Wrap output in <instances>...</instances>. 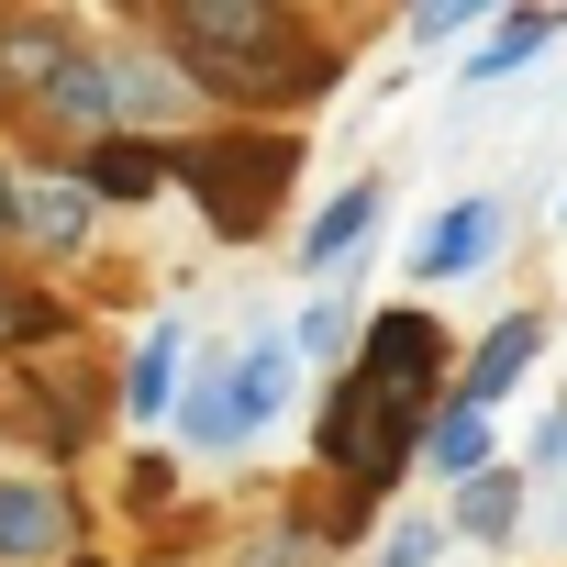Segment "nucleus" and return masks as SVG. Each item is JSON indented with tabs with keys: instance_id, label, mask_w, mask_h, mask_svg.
Wrapping results in <instances>:
<instances>
[{
	"instance_id": "obj_2",
	"label": "nucleus",
	"mask_w": 567,
	"mask_h": 567,
	"mask_svg": "<svg viewBox=\"0 0 567 567\" xmlns=\"http://www.w3.org/2000/svg\"><path fill=\"white\" fill-rule=\"evenodd\" d=\"M167 34H178L189 79L223 101H301L334 79V56L301 34L290 0H167Z\"/></svg>"
},
{
	"instance_id": "obj_9",
	"label": "nucleus",
	"mask_w": 567,
	"mask_h": 567,
	"mask_svg": "<svg viewBox=\"0 0 567 567\" xmlns=\"http://www.w3.org/2000/svg\"><path fill=\"white\" fill-rule=\"evenodd\" d=\"M489 456H501V445H489V401H456V390H445V412L423 423V467L456 489V478H478Z\"/></svg>"
},
{
	"instance_id": "obj_8",
	"label": "nucleus",
	"mask_w": 567,
	"mask_h": 567,
	"mask_svg": "<svg viewBox=\"0 0 567 567\" xmlns=\"http://www.w3.org/2000/svg\"><path fill=\"white\" fill-rule=\"evenodd\" d=\"M489 245H501V200H456V212L423 223L412 278H467V267H489Z\"/></svg>"
},
{
	"instance_id": "obj_3",
	"label": "nucleus",
	"mask_w": 567,
	"mask_h": 567,
	"mask_svg": "<svg viewBox=\"0 0 567 567\" xmlns=\"http://www.w3.org/2000/svg\"><path fill=\"white\" fill-rule=\"evenodd\" d=\"M0 68H12L45 112H68V123H90V134H112V123H134L123 112V79L101 68V56H79L56 23H12V34H0Z\"/></svg>"
},
{
	"instance_id": "obj_6",
	"label": "nucleus",
	"mask_w": 567,
	"mask_h": 567,
	"mask_svg": "<svg viewBox=\"0 0 567 567\" xmlns=\"http://www.w3.org/2000/svg\"><path fill=\"white\" fill-rule=\"evenodd\" d=\"M68 489L56 478H0V567H56L68 556Z\"/></svg>"
},
{
	"instance_id": "obj_10",
	"label": "nucleus",
	"mask_w": 567,
	"mask_h": 567,
	"mask_svg": "<svg viewBox=\"0 0 567 567\" xmlns=\"http://www.w3.org/2000/svg\"><path fill=\"white\" fill-rule=\"evenodd\" d=\"M23 234H34L45 256H79V245H90V178H34V189H23Z\"/></svg>"
},
{
	"instance_id": "obj_13",
	"label": "nucleus",
	"mask_w": 567,
	"mask_h": 567,
	"mask_svg": "<svg viewBox=\"0 0 567 567\" xmlns=\"http://www.w3.org/2000/svg\"><path fill=\"white\" fill-rule=\"evenodd\" d=\"M545 45H556V12H512V23H489V34H478L467 79H512V68H534Z\"/></svg>"
},
{
	"instance_id": "obj_16",
	"label": "nucleus",
	"mask_w": 567,
	"mask_h": 567,
	"mask_svg": "<svg viewBox=\"0 0 567 567\" xmlns=\"http://www.w3.org/2000/svg\"><path fill=\"white\" fill-rule=\"evenodd\" d=\"M156 167H167L156 145H101V167H90V189H123V200H134V189H156Z\"/></svg>"
},
{
	"instance_id": "obj_7",
	"label": "nucleus",
	"mask_w": 567,
	"mask_h": 567,
	"mask_svg": "<svg viewBox=\"0 0 567 567\" xmlns=\"http://www.w3.org/2000/svg\"><path fill=\"white\" fill-rule=\"evenodd\" d=\"M534 357H545V312H501V323L467 346V368H456V401H512Z\"/></svg>"
},
{
	"instance_id": "obj_18",
	"label": "nucleus",
	"mask_w": 567,
	"mask_h": 567,
	"mask_svg": "<svg viewBox=\"0 0 567 567\" xmlns=\"http://www.w3.org/2000/svg\"><path fill=\"white\" fill-rule=\"evenodd\" d=\"M334 346H346V301H323V312L301 323V357H334Z\"/></svg>"
},
{
	"instance_id": "obj_14",
	"label": "nucleus",
	"mask_w": 567,
	"mask_h": 567,
	"mask_svg": "<svg viewBox=\"0 0 567 567\" xmlns=\"http://www.w3.org/2000/svg\"><path fill=\"white\" fill-rule=\"evenodd\" d=\"M523 523V478H501V467H478V478H456V534H478V545H501Z\"/></svg>"
},
{
	"instance_id": "obj_15",
	"label": "nucleus",
	"mask_w": 567,
	"mask_h": 567,
	"mask_svg": "<svg viewBox=\"0 0 567 567\" xmlns=\"http://www.w3.org/2000/svg\"><path fill=\"white\" fill-rule=\"evenodd\" d=\"M501 12V0H412V45H456V34H478Z\"/></svg>"
},
{
	"instance_id": "obj_4",
	"label": "nucleus",
	"mask_w": 567,
	"mask_h": 567,
	"mask_svg": "<svg viewBox=\"0 0 567 567\" xmlns=\"http://www.w3.org/2000/svg\"><path fill=\"white\" fill-rule=\"evenodd\" d=\"M278 401H290V346H245L212 390H189V412H178V423H189V445H200V456H234L245 434H267V423H278Z\"/></svg>"
},
{
	"instance_id": "obj_12",
	"label": "nucleus",
	"mask_w": 567,
	"mask_h": 567,
	"mask_svg": "<svg viewBox=\"0 0 567 567\" xmlns=\"http://www.w3.org/2000/svg\"><path fill=\"white\" fill-rule=\"evenodd\" d=\"M178 357H189V346H178V323H156V334L134 346V379H123V412H134V423H156V412L178 401Z\"/></svg>"
},
{
	"instance_id": "obj_1",
	"label": "nucleus",
	"mask_w": 567,
	"mask_h": 567,
	"mask_svg": "<svg viewBox=\"0 0 567 567\" xmlns=\"http://www.w3.org/2000/svg\"><path fill=\"white\" fill-rule=\"evenodd\" d=\"M445 323L434 312H379L357 334V368L323 412V467L346 489H390L412 456H423V423L445 412Z\"/></svg>"
},
{
	"instance_id": "obj_5",
	"label": "nucleus",
	"mask_w": 567,
	"mask_h": 567,
	"mask_svg": "<svg viewBox=\"0 0 567 567\" xmlns=\"http://www.w3.org/2000/svg\"><path fill=\"white\" fill-rule=\"evenodd\" d=\"M178 167L200 178V200H212V223H223V234H256V223L278 212L290 145H200V156H178Z\"/></svg>"
},
{
	"instance_id": "obj_17",
	"label": "nucleus",
	"mask_w": 567,
	"mask_h": 567,
	"mask_svg": "<svg viewBox=\"0 0 567 567\" xmlns=\"http://www.w3.org/2000/svg\"><path fill=\"white\" fill-rule=\"evenodd\" d=\"M434 545H445V523H390V545L368 567H434Z\"/></svg>"
},
{
	"instance_id": "obj_11",
	"label": "nucleus",
	"mask_w": 567,
	"mask_h": 567,
	"mask_svg": "<svg viewBox=\"0 0 567 567\" xmlns=\"http://www.w3.org/2000/svg\"><path fill=\"white\" fill-rule=\"evenodd\" d=\"M379 234V178H357V189H334L323 212H312V234H301V267H334V256H357Z\"/></svg>"
},
{
	"instance_id": "obj_19",
	"label": "nucleus",
	"mask_w": 567,
	"mask_h": 567,
	"mask_svg": "<svg viewBox=\"0 0 567 567\" xmlns=\"http://www.w3.org/2000/svg\"><path fill=\"white\" fill-rule=\"evenodd\" d=\"M567 467V412H545V434H534V478H556Z\"/></svg>"
}]
</instances>
